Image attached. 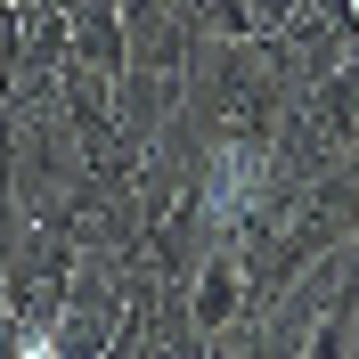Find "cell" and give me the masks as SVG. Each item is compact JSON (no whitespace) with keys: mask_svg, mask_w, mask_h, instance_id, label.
I'll list each match as a JSON object with an SVG mask.
<instances>
[{"mask_svg":"<svg viewBox=\"0 0 359 359\" xmlns=\"http://www.w3.org/2000/svg\"><path fill=\"white\" fill-rule=\"evenodd\" d=\"M204 278H196V294H188V327L196 335H229V318H237V302H245V262L237 253H204Z\"/></svg>","mask_w":359,"mask_h":359,"instance_id":"obj_2","label":"cell"},{"mask_svg":"<svg viewBox=\"0 0 359 359\" xmlns=\"http://www.w3.org/2000/svg\"><path fill=\"white\" fill-rule=\"evenodd\" d=\"M66 33H74V57L90 74H107V82L131 74V33H123V8L114 0H66Z\"/></svg>","mask_w":359,"mask_h":359,"instance_id":"obj_1","label":"cell"},{"mask_svg":"<svg viewBox=\"0 0 359 359\" xmlns=\"http://www.w3.org/2000/svg\"><path fill=\"white\" fill-rule=\"evenodd\" d=\"M188 17L212 25L221 41H262V17H253V0H188Z\"/></svg>","mask_w":359,"mask_h":359,"instance_id":"obj_3","label":"cell"}]
</instances>
